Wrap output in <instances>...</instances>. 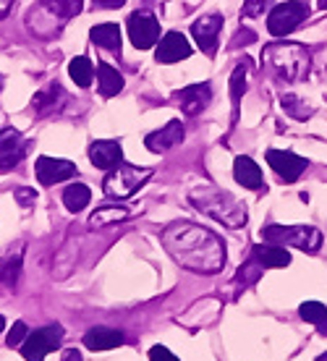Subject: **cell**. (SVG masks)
<instances>
[{
  "label": "cell",
  "instance_id": "obj_1",
  "mask_svg": "<svg viewBox=\"0 0 327 361\" xmlns=\"http://www.w3.org/2000/svg\"><path fill=\"white\" fill-rule=\"evenodd\" d=\"M163 241L175 262L189 267L194 272H218L226 262V249L218 235L207 228L178 223L163 233Z\"/></svg>",
  "mask_w": 327,
  "mask_h": 361
},
{
  "label": "cell",
  "instance_id": "obj_2",
  "mask_svg": "<svg viewBox=\"0 0 327 361\" xmlns=\"http://www.w3.org/2000/svg\"><path fill=\"white\" fill-rule=\"evenodd\" d=\"M264 68L280 82H301L309 73L311 55L299 42H270L262 50Z\"/></svg>",
  "mask_w": 327,
  "mask_h": 361
},
{
  "label": "cell",
  "instance_id": "obj_3",
  "mask_svg": "<svg viewBox=\"0 0 327 361\" xmlns=\"http://www.w3.org/2000/svg\"><path fill=\"white\" fill-rule=\"evenodd\" d=\"M191 202L202 209L204 215L215 217L218 223H226L228 228H241L246 223V209L236 197H230L228 191L220 189H194Z\"/></svg>",
  "mask_w": 327,
  "mask_h": 361
},
{
  "label": "cell",
  "instance_id": "obj_4",
  "mask_svg": "<svg viewBox=\"0 0 327 361\" xmlns=\"http://www.w3.org/2000/svg\"><path fill=\"white\" fill-rule=\"evenodd\" d=\"M149 178H152V168H134V165L121 163L105 176L102 189L110 199H126L137 194Z\"/></svg>",
  "mask_w": 327,
  "mask_h": 361
},
{
  "label": "cell",
  "instance_id": "obj_5",
  "mask_svg": "<svg viewBox=\"0 0 327 361\" xmlns=\"http://www.w3.org/2000/svg\"><path fill=\"white\" fill-rule=\"evenodd\" d=\"M264 241H270V244H285V246H299L301 252H319V246H322V233L314 231L309 226H270L262 231Z\"/></svg>",
  "mask_w": 327,
  "mask_h": 361
},
{
  "label": "cell",
  "instance_id": "obj_6",
  "mask_svg": "<svg viewBox=\"0 0 327 361\" xmlns=\"http://www.w3.org/2000/svg\"><path fill=\"white\" fill-rule=\"evenodd\" d=\"M309 18V6L304 0H288L275 6L270 18H267V32L273 37H285L291 35L293 29L301 27V21Z\"/></svg>",
  "mask_w": 327,
  "mask_h": 361
},
{
  "label": "cell",
  "instance_id": "obj_7",
  "mask_svg": "<svg viewBox=\"0 0 327 361\" xmlns=\"http://www.w3.org/2000/svg\"><path fill=\"white\" fill-rule=\"evenodd\" d=\"M63 341V327L47 325L42 330H35L21 345V356L27 361H42L50 351H55Z\"/></svg>",
  "mask_w": 327,
  "mask_h": 361
},
{
  "label": "cell",
  "instance_id": "obj_8",
  "mask_svg": "<svg viewBox=\"0 0 327 361\" xmlns=\"http://www.w3.org/2000/svg\"><path fill=\"white\" fill-rule=\"evenodd\" d=\"M128 37L137 50H149L160 39V21L149 11H137L128 16Z\"/></svg>",
  "mask_w": 327,
  "mask_h": 361
},
{
  "label": "cell",
  "instance_id": "obj_9",
  "mask_svg": "<svg viewBox=\"0 0 327 361\" xmlns=\"http://www.w3.org/2000/svg\"><path fill=\"white\" fill-rule=\"evenodd\" d=\"M220 29H223V16H220V13L202 16L191 24V35H194V39H197V45H199L202 53H207V55L218 53Z\"/></svg>",
  "mask_w": 327,
  "mask_h": 361
},
{
  "label": "cell",
  "instance_id": "obj_10",
  "mask_svg": "<svg viewBox=\"0 0 327 361\" xmlns=\"http://www.w3.org/2000/svg\"><path fill=\"white\" fill-rule=\"evenodd\" d=\"M267 163H270V168H273L285 183L299 180L301 173L309 168V163H307L304 157H299V154H293V152H285V149H267Z\"/></svg>",
  "mask_w": 327,
  "mask_h": 361
},
{
  "label": "cell",
  "instance_id": "obj_11",
  "mask_svg": "<svg viewBox=\"0 0 327 361\" xmlns=\"http://www.w3.org/2000/svg\"><path fill=\"white\" fill-rule=\"evenodd\" d=\"M37 180L42 186H53V183H61V180H68L76 176V165L68 163V160H55V157H39L37 160Z\"/></svg>",
  "mask_w": 327,
  "mask_h": 361
},
{
  "label": "cell",
  "instance_id": "obj_12",
  "mask_svg": "<svg viewBox=\"0 0 327 361\" xmlns=\"http://www.w3.org/2000/svg\"><path fill=\"white\" fill-rule=\"evenodd\" d=\"M189 55H191V45L181 32H168L155 50L157 63H178V61L189 58Z\"/></svg>",
  "mask_w": 327,
  "mask_h": 361
},
{
  "label": "cell",
  "instance_id": "obj_13",
  "mask_svg": "<svg viewBox=\"0 0 327 361\" xmlns=\"http://www.w3.org/2000/svg\"><path fill=\"white\" fill-rule=\"evenodd\" d=\"M175 99L186 116H199L212 99V90H209V84H189L175 92Z\"/></svg>",
  "mask_w": 327,
  "mask_h": 361
},
{
  "label": "cell",
  "instance_id": "obj_14",
  "mask_svg": "<svg viewBox=\"0 0 327 361\" xmlns=\"http://www.w3.org/2000/svg\"><path fill=\"white\" fill-rule=\"evenodd\" d=\"M24 139L18 134L16 128H3L0 131V171H11L13 165L21 163L24 157Z\"/></svg>",
  "mask_w": 327,
  "mask_h": 361
},
{
  "label": "cell",
  "instance_id": "obj_15",
  "mask_svg": "<svg viewBox=\"0 0 327 361\" xmlns=\"http://www.w3.org/2000/svg\"><path fill=\"white\" fill-rule=\"evenodd\" d=\"M90 160H92V165H94V168H102V171H113L116 165L123 163V149H121L118 142H110V139H102V142H92Z\"/></svg>",
  "mask_w": 327,
  "mask_h": 361
},
{
  "label": "cell",
  "instance_id": "obj_16",
  "mask_svg": "<svg viewBox=\"0 0 327 361\" xmlns=\"http://www.w3.org/2000/svg\"><path fill=\"white\" fill-rule=\"evenodd\" d=\"M183 142V123L181 121H171L168 126H163L160 131H152V134L144 139V145L149 152H168L171 147L181 145Z\"/></svg>",
  "mask_w": 327,
  "mask_h": 361
},
{
  "label": "cell",
  "instance_id": "obj_17",
  "mask_svg": "<svg viewBox=\"0 0 327 361\" xmlns=\"http://www.w3.org/2000/svg\"><path fill=\"white\" fill-rule=\"evenodd\" d=\"M126 341L121 330H113V327H92L87 330L84 335V345L90 348V351H110V348H116Z\"/></svg>",
  "mask_w": 327,
  "mask_h": 361
},
{
  "label": "cell",
  "instance_id": "obj_18",
  "mask_svg": "<svg viewBox=\"0 0 327 361\" xmlns=\"http://www.w3.org/2000/svg\"><path fill=\"white\" fill-rule=\"evenodd\" d=\"M233 176L241 186L246 189H262V171H259V165L252 160V157H236V163H233Z\"/></svg>",
  "mask_w": 327,
  "mask_h": 361
},
{
  "label": "cell",
  "instance_id": "obj_19",
  "mask_svg": "<svg viewBox=\"0 0 327 361\" xmlns=\"http://www.w3.org/2000/svg\"><path fill=\"white\" fill-rule=\"evenodd\" d=\"M90 37L97 47L121 55V27L118 24H97V27H92Z\"/></svg>",
  "mask_w": 327,
  "mask_h": 361
},
{
  "label": "cell",
  "instance_id": "obj_20",
  "mask_svg": "<svg viewBox=\"0 0 327 361\" xmlns=\"http://www.w3.org/2000/svg\"><path fill=\"white\" fill-rule=\"evenodd\" d=\"M252 259H254L259 267H288L291 264V254L280 249V246H257L254 254H252Z\"/></svg>",
  "mask_w": 327,
  "mask_h": 361
},
{
  "label": "cell",
  "instance_id": "obj_21",
  "mask_svg": "<svg viewBox=\"0 0 327 361\" xmlns=\"http://www.w3.org/2000/svg\"><path fill=\"white\" fill-rule=\"evenodd\" d=\"M97 84H100L102 97H116L123 90V76L118 73V68H113L110 63L97 66Z\"/></svg>",
  "mask_w": 327,
  "mask_h": 361
},
{
  "label": "cell",
  "instance_id": "obj_22",
  "mask_svg": "<svg viewBox=\"0 0 327 361\" xmlns=\"http://www.w3.org/2000/svg\"><path fill=\"white\" fill-rule=\"evenodd\" d=\"M61 97H63V90L58 87V82H53V84H47L42 92H37L35 99H32V105H35V110L39 116H45V113L58 108V99Z\"/></svg>",
  "mask_w": 327,
  "mask_h": 361
},
{
  "label": "cell",
  "instance_id": "obj_23",
  "mask_svg": "<svg viewBox=\"0 0 327 361\" xmlns=\"http://www.w3.org/2000/svg\"><path fill=\"white\" fill-rule=\"evenodd\" d=\"M301 319H307L311 325L317 327L319 333L327 335V307L325 304H319V301H304L299 309Z\"/></svg>",
  "mask_w": 327,
  "mask_h": 361
},
{
  "label": "cell",
  "instance_id": "obj_24",
  "mask_svg": "<svg viewBox=\"0 0 327 361\" xmlns=\"http://www.w3.org/2000/svg\"><path fill=\"white\" fill-rule=\"evenodd\" d=\"M92 199V191L84 186V183H71L68 189L63 191V204L68 212H82Z\"/></svg>",
  "mask_w": 327,
  "mask_h": 361
},
{
  "label": "cell",
  "instance_id": "obj_25",
  "mask_svg": "<svg viewBox=\"0 0 327 361\" xmlns=\"http://www.w3.org/2000/svg\"><path fill=\"white\" fill-rule=\"evenodd\" d=\"M68 73H71V79L79 87H90L92 76H94V66H92L87 55H79V58H73L71 63H68Z\"/></svg>",
  "mask_w": 327,
  "mask_h": 361
},
{
  "label": "cell",
  "instance_id": "obj_26",
  "mask_svg": "<svg viewBox=\"0 0 327 361\" xmlns=\"http://www.w3.org/2000/svg\"><path fill=\"white\" fill-rule=\"evenodd\" d=\"M42 8H47L50 13L61 18H73L76 13H82L84 0H45Z\"/></svg>",
  "mask_w": 327,
  "mask_h": 361
},
{
  "label": "cell",
  "instance_id": "obj_27",
  "mask_svg": "<svg viewBox=\"0 0 327 361\" xmlns=\"http://www.w3.org/2000/svg\"><path fill=\"white\" fill-rule=\"evenodd\" d=\"M246 63L244 61L241 66H236V71L230 76V99H233V121L238 118V102H241V94L246 92Z\"/></svg>",
  "mask_w": 327,
  "mask_h": 361
},
{
  "label": "cell",
  "instance_id": "obj_28",
  "mask_svg": "<svg viewBox=\"0 0 327 361\" xmlns=\"http://www.w3.org/2000/svg\"><path fill=\"white\" fill-rule=\"evenodd\" d=\"M280 105H283V110L288 113V116H293V118H299V121H307V118L314 113V110L304 102L301 97H296V94H283L280 97Z\"/></svg>",
  "mask_w": 327,
  "mask_h": 361
},
{
  "label": "cell",
  "instance_id": "obj_29",
  "mask_svg": "<svg viewBox=\"0 0 327 361\" xmlns=\"http://www.w3.org/2000/svg\"><path fill=\"white\" fill-rule=\"evenodd\" d=\"M18 270H21V252H18L16 257H13V254L3 257V259H0V283L13 286L18 278Z\"/></svg>",
  "mask_w": 327,
  "mask_h": 361
},
{
  "label": "cell",
  "instance_id": "obj_30",
  "mask_svg": "<svg viewBox=\"0 0 327 361\" xmlns=\"http://www.w3.org/2000/svg\"><path fill=\"white\" fill-rule=\"evenodd\" d=\"M128 212L123 207H100L94 215L90 217V226H110V223H118V220H123Z\"/></svg>",
  "mask_w": 327,
  "mask_h": 361
},
{
  "label": "cell",
  "instance_id": "obj_31",
  "mask_svg": "<svg viewBox=\"0 0 327 361\" xmlns=\"http://www.w3.org/2000/svg\"><path fill=\"white\" fill-rule=\"evenodd\" d=\"M270 3H273V0H246L244 8H241V16H244V18H257V16H262L264 11L270 8Z\"/></svg>",
  "mask_w": 327,
  "mask_h": 361
},
{
  "label": "cell",
  "instance_id": "obj_32",
  "mask_svg": "<svg viewBox=\"0 0 327 361\" xmlns=\"http://www.w3.org/2000/svg\"><path fill=\"white\" fill-rule=\"evenodd\" d=\"M27 338V325L24 322H13V327H11V333H8V338H6V343L13 348V345H18L21 341Z\"/></svg>",
  "mask_w": 327,
  "mask_h": 361
},
{
  "label": "cell",
  "instance_id": "obj_33",
  "mask_svg": "<svg viewBox=\"0 0 327 361\" xmlns=\"http://www.w3.org/2000/svg\"><path fill=\"white\" fill-rule=\"evenodd\" d=\"M257 39V35L252 29H238V35L233 37V47H241V45H252Z\"/></svg>",
  "mask_w": 327,
  "mask_h": 361
},
{
  "label": "cell",
  "instance_id": "obj_34",
  "mask_svg": "<svg viewBox=\"0 0 327 361\" xmlns=\"http://www.w3.org/2000/svg\"><path fill=\"white\" fill-rule=\"evenodd\" d=\"M149 361H178V359H175L168 348H163V345H155V348L149 351Z\"/></svg>",
  "mask_w": 327,
  "mask_h": 361
},
{
  "label": "cell",
  "instance_id": "obj_35",
  "mask_svg": "<svg viewBox=\"0 0 327 361\" xmlns=\"http://www.w3.org/2000/svg\"><path fill=\"white\" fill-rule=\"evenodd\" d=\"M16 199L24 207H29V204H35L37 194H35V189H16Z\"/></svg>",
  "mask_w": 327,
  "mask_h": 361
},
{
  "label": "cell",
  "instance_id": "obj_36",
  "mask_svg": "<svg viewBox=\"0 0 327 361\" xmlns=\"http://www.w3.org/2000/svg\"><path fill=\"white\" fill-rule=\"evenodd\" d=\"M126 0H94V8H105V11H113V8H121Z\"/></svg>",
  "mask_w": 327,
  "mask_h": 361
},
{
  "label": "cell",
  "instance_id": "obj_37",
  "mask_svg": "<svg viewBox=\"0 0 327 361\" xmlns=\"http://www.w3.org/2000/svg\"><path fill=\"white\" fill-rule=\"evenodd\" d=\"M61 361H82V353L76 351V348H66V351L61 353Z\"/></svg>",
  "mask_w": 327,
  "mask_h": 361
},
{
  "label": "cell",
  "instance_id": "obj_38",
  "mask_svg": "<svg viewBox=\"0 0 327 361\" xmlns=\"http://www.w3.org/2000/svg\"><path fill=\"white\" fill-rule=\"evenodd\" d=\"M3 327H6V319H3V314H0V333H3Z\"/></svg>",
  "mask_w": 327,
  "mask_h": 361
},
{
  "label": "cell",
  "instance_id": "obj_39",
  "mask_svg": "<svg viewBox=\"0 0 327 361\" xmlns=\"http://www.w3.org/2000/svg\"><path fill=\"white\" fill-rule=\"evenodd\" d=\"M319 8H325V11H327V0H319Z\"/></svg>",
  "mask_w": 327,
  "mask_h": 361
},
{
  "label": "cell",
  "instance_id": "obj_40",
  "mask_svg": "<svg viewBox=\"0 0 327 361\" xmlns=\"http://www.w3.org/2000/svg\"><path fill=\"white\" fill-rule=\"evenodd\" d=\"M317 361H327V353H322V356H317Z\"/></svg>",
  "mask_w": 327,
  "mask_h": 361
}]
</instances>
